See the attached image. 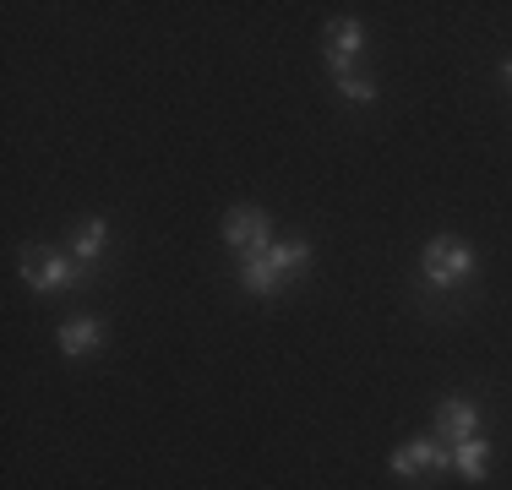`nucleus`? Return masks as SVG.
<instances>
[{
    "label": "nucleus",
    "instance_id": "1a4fd4ad",
    "mask_svg": "<svg viewBox=\"0 0 512 490\" xmlns=\"http://www.w3.org/2000/svg\"><path fill=\"white\" fill-rule=\"evenodd\" d=\"M485 469H491V441H485V436L458 441V447H453V474H463L469 485H480Z\"/></svg>",
    "mask_w": 512,
    "mask_h": 490
},
{
    "label": "nucleus",
    "instance_id": "9b49d317",
    "mask_svg": "<svg viewBox=\"0 0 512 490\" xmlns=\"http://www.w3.org/2000/svg\"><path fill=\"white\" fill-rule=\"evenodd\" d=\"M104 245H109V224H104V218H82V224L71 229V256H77V262H99Z\"/></svg>",
    "mask_w": 512,
    "mask_h": 490
},
{
    "label": "nucleus",
    "instance_id": "39448f33",
    "mask_svg": "<svg viewBox=\"0 0 512 490\" xmlns=\"http://www.w3.org/2000/svg\"><path fill=\"white\" fill-rule=\"evenodd\" d=\"M480 436V409H474L469 398H442L436 403V441H447V447H458V441Z\"/></svg>",
    "mask_w": 512,
    "mask_h": 490
},
{
    "label": "nucleus",
    "instance_id": "423d86ee",
    "mask_svg": "<svg viewBox=\"0 0 512 490\" xmlns=\"http://www.w3.org/2000/svg\"><path fill=\"white\" fill-rule=\"evenodd\" d=\"M360 49H365V28L355 17L327 22V71H333V77H349V66H355Z\"/></svg>",
    "mask_w": 512,
    "mask_h": 490
},
{
    "label": "nucleus",
    "instance_id": "ddd939ff",
    "mask_svg": "<svg viewBox=\"0 0 512 490\" xmlns=\"http://www.w3.org/2000/svg\"><path fill=\"white\" fill-rule=\"evenodd\" d=\"M502 77H507V82H512V60H507V66H502Z\"/></svg>",
    "mask_w": 512,
    "mask_h": 490
},
{
    "label": "nucleus",
    "instance_id": "0eeeda50",
    "mask_svg": "<svg viewBox=\"0 0 512 490\" xmlns=\"http://www.w3.org/2000/svg\"><path fill=\"white\" fill-rule=\"evenodd\" d=\"M55 343H60L66 360H88V354L104 343V322H99V316H71V322L55 333Z\"/></svg>",
    "mask_w": 512,
    "mask_h": 490
},
{
    "label": "nucleus",
    "instance_id": "9d476101",
    "mask_svg": "<svg viewBox=\"0 0 512 490\" xmlns=\"http://www.w3.org/2000/svg\"><path fill=\"white\" fill-rule=\"evenodd\" d=\"M267 262L295 284V278H306V267H311V240H273L267 245Z\"/></svg>",
    "mask_w": 512,
    "mask_h": 490
},
{
    "label": "nucleus",
    "instance_id": "f257e3e1",
    "mask_svg": "<svg viewBox=\"0 0 512 490\" xmlns=\"http://www.w3.org/2000/svg\"><path fill=\"white\" fill-rule=\"evenodd\" d=\"M474 267H480V256H474V245L458 240V235H436V240L420 251V278H425L431 289H458V284H469Z\"/></svg>",
    "mask_w": 512,
    "mask_h": 490
},
{
    "label": "nucleus",
    "instance_id": "20e7f679",
    "mask_svg": "<svg viewBox=\"0 0 512 490\" xmlns=\"http://www.w3.org/2000/svg\"><path fill=\"white\" fill-rule=\"evenodd\" d=\"M387 469H393L398 480H414V474H425V469H453V447H447V441H436V436L404 441V447H393Z\"/></svg>",
    "mask_w": 512,
    "mask_h": 490
},
{
    "label": "nucleus",
    "instance_id": "f8f14e48",
    "mask_svg": "<svg viewBox=\"0 0 512 490\" xmlns=\"http://www.w3.org/2000/svg\"><path fill=\"white\" fill-rule=\"evenodd\" d=\"M338 98H349V104H371L376 82L371 77H338Z\"/></svg>",
    "mask_w": 512,
    "mask_h": 490
},
{
    "label": "nucleus",
    "instance_id": "f03ea898",
    "mask_svg": "<svg viewBox=\"0 0 512 490\" xmlns=\"http://www.w3.org/2000/svg\"><path fill=\"white\" fill-rule=\"evenodd\" d=\"M77 267L82 262L71 251H55V245H28V251H22V284H28L33 294H66V289L82 284Z\"/></svg>",
    "mask_w": 512,
    "mask_h": 490
},
{
    "label": "nucleus",
    "instance_id": "6e6552de",
    "mask_svg": "<svg viewBox=\"0 0 512 490\" xmlns=\"http://www.w3.org/2000/svg\"><path fill=\"white\" fill-rule=\"evenodd\" d=\"M284 284H289V278L267 262V251L262 256H240V289H246V294H278Z\"/></svg>",
    "mask_w": 512,
    "mask_h": 490
},
{
    "label": "nucleus",
    "instance_id": "7ed1b4c3",
    "mask_svg": "<svg viewBox=\"0 0 512 490\" xmlns=\"http://www.w3.org/2000/svg\"><path fill=\"white\" fill-rule=\"evenodd\" d=\"M224 245L235 256H262L267 245H273V224H267L262 207H251V202L229 207L224 213Z\"/></svg>",
    "mask_w": 512,
    "mask_h": 490
}]
</instances>
